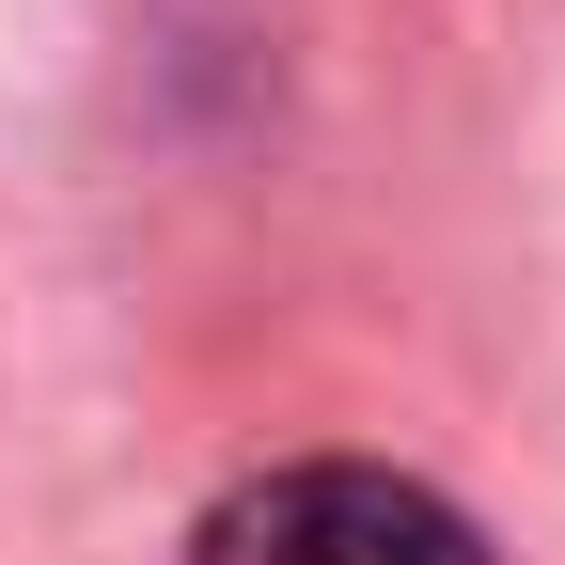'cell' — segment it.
<instances>
[{
    "mask_svg": "<svg viewBox=\"0 0 565 565\" xmlns=\"http://www.w3.org/2000/svg\"><path fill=\"white\" fill-rule=\"evenodd\" d=\"M189 565H503L424 471H377V456H282L252 487H221L189 534Z\"/></svg>",
    "mask_w": 565,
    "mask_h": 565,
    "instance_id": "1",
    "label": "cell"
}]
</instances>
